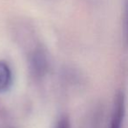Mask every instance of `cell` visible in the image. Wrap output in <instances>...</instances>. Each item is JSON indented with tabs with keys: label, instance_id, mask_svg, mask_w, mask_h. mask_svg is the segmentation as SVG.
Segmentation results:
<instances>
[{
	"label": "cell",
	"instance_id": "6da1fadb",
	"mask_svg": "<svg viewBox=\"0 0 128 128\" xmlns=\"http://www.w3.org/2000/svg\"><path fill=\"white\" fill-rule=\"evenodd\" d=\"M12 75L10 67L4 62H0V92L6 91L12 85Z\"/></svg>",
	"mask_w": 128,
	"mask_h": 128
},
{
	"label": "cell",
	"instance_id": "7a4b0ae2",
	"mask_svg": "<svg viewBox=\"0 0 128 128\" xmlns=\"http://www.w3.org/2000/svg\"><path fill=\"white\" fill-rule=\"evenodd\" d=\"M123 110H124L123 102L121 99H118L117 101V104H116V108H115V110H114L113 118H112L110 128L120 127L121 120H122V117H123Z\"/></svg>",
	"mask_w": 128,
	"mask_h": 128
},
{
	"label": "cell",
	"instance_id": "3957f363",
	"mask_svg": "<svg viewBox=\"0 0 128 128\" xmlns=\"http://www.w3.org/2000/svg\"><path fill=\"white\" fill-rule=\"evenodd\" d=\"M55 128H70V120L67 117H62L57 122Z\"/></svg>",
	"mask_w": 128,
	"mask_h": 128
},
{
	"label": "cell",
	"instance_id": "277c9868",
	"mask_svg": "<svg viewBox=\"0 0 128 128\" xmlns=\"http://www.w3.org/2000/svg\"><path fill=\"white\" fill-rule=\"evenodd\" d=\"M126 34H127V39H128V4H127V10H126Z\"/></svg>",
	"mask_w": 128,
	"mask_h": 128
}]
</instances>
